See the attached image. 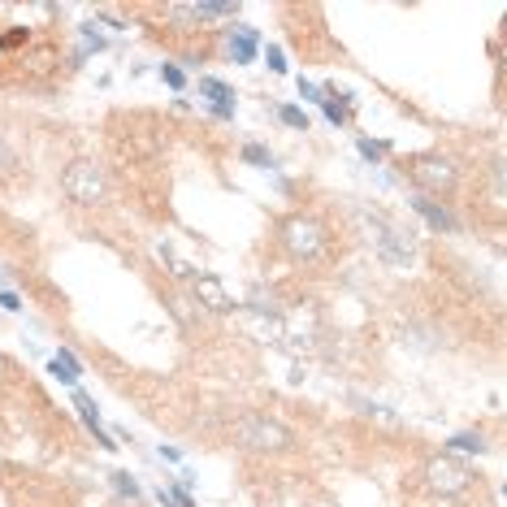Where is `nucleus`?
Returning a JSON list of instances; mask_svg holds the SVG:
<instances>
[{
  "mask_svg": "<svg viewBox=\"0 0 507 507\" xmlns=\"http://www.w3.org/2000/svg\"><path fill=\"white\" fill-rule=\"evenodd\" d=\"M282 247H287L295 260H317V256L325 252L321 221H312V217H291L287 225H282Z\"/></svg>",
  "mask_w": 507,
  "mask_h": 507,
  "instance_id": "1",
  "label": "nucleus"
},
{
  "mask_svg": "<svg viewBox=\"0 0 507 507\" xmlns=\"http://www.w3.org/2000/svg\"><path fill=\"white\" fill-rule=\"evenodd\" d=\"M408 174L425 191H451V187L460 183V169L451 165V160H442V156H412L408 160Z\"/></svg>",
  "mask_w": 507,
  "mask_h": 507,
  "instance_id": "2",
  "label": "nucleus"
},
{
  "mask_svg": "<svg viewBox=\"0 0 507 507\" xmlns=\"http://www.w3.org/2000/svg\"><path fill=\"white\" fill-rule=\"evenodd\" d=\"M239 442L252 451H282V446H291V429H282L269 416H247L239 425Z\"/></svg>",
  "mask_w": 507,
  "mask_h": 507,
  "instance_id": "3",
  "label": "nucleus"
},
{
  "mask_svg": "<svg viewBox=\"0 0 507 507\" xmlns=\"http://www.w3.org/2000/svg\"><path fill=\"white\" fill-rule=\"evenodd\" d=\"M61 187H66V195H70L74 204H96V200L104 195V178H100V169L87 165V160H74V165L66 169Z\"/></svg>",
  "mask_w": 507,
  "mask_h": 507,
  "instance_id": "4",
  "label": "nucleus"
},
{
  "mask_svg": "<svg viewBox=\"0 0 507 507\" xmlns=\"http://www.w3.org/2000/svg\"><path fill=\"white\" fill-rule=\"evenodd\" d=\"M425 481H429V490H438V494H460V490H468L473 473H468L464 464H456L451 456H434V460L425 464Z\"/></svg>",
  "mask_w": 507,
  "mask_h": 507,
  "instance_id": "5",
  "label": "nucleus"
},
{
  "mask_svg": "<svg viewBox=\"0 0 507 507\" xmlns=\"http://www.w3.org/2000/svg\"><path fill=\"white\" fill-rule=\"evenodd\" d=\"M200 96L212 104V118H221V122L235 118V87H230V83H221V78L204 74V78H200Z\"/></svg>",
  "mask_w": 507,
  "mask_h": 507,
  "instance_id": "6",
  "label": "nucleus"
},
{
  "mask_svg": "<svg viewBox=\"0 0 507 507\" xmlns=\"http://www.w3.org/2000/svg\"><path fill=\"white\" fill-rule=\"evenodd\" d=\"M195 299H200V308H208V312H235V299L225 295L221 277H212V273H200V277H195Z\"/></svg>",
  "mask_w": 507,
  "mask_h": 507,
  "instance_id": "7",
  "label": "nucleus"
},
{
  "mask_svg": "<svg viewBox=\"0 0 507 507\" xmlns=\"http://www.w3.org/2000/svg\"><path fill=\"white\" fill-rule=\"evenodd\" d=\"M412 208H416V212H421V217H425V221L434 225V230H446V235H451V230H460L456 212H451L446 204H438L434 195H416V200H412Z\"/></svg>",
  "mask_w": 507,
  "mask_h": 507,
  "instance_id": "8",
  "label": "nucleus"
},
{
  "mask_svg": "<svg viewBox=\"0 0 507 507\" xmlns=\"http://www.w3.org/2000/svg\"><path fill=\"white\" fill-rule=\"evenodd\" d=\"M256 48H260V31L256 26H230V56L239 66L256 61Z\"/></svg>",
  "mask_w": 507,
  "mask_h": 507,
  "instance_id": "9",
  "label": "nucleus"
},
{
  "mask_svg": "<svg viewBox=\"0 0 507 507\" xmlns=\"http://www.w3.org/2000/svg\"><path fill=\"white\" fill-rule=\"evenodd\" d=\"M446 446H451V451H468V456H473V451H477V456L486 451L481 434H451V438H446Z\"/></svg>",
  "mask_w": 507,
  "mask_h": 507,
  "instance_id": "10",
  "label": "nucleus"
},
{
  "mask_svg": "<svg viewBox=\"0 0 507 507\" xmlns=\"http://www.w3.org/2000/svg\"><path fill=\"white\" fill-rule=\"evenodd\" d=\"M277 118H282V126H291V130H308V113L295 108V104H282V108H277Z\"/></svg>",
  "mask_w": 507,
  "mask_h": 507,
  "instance_id": "11",
  "label": "nucleus"
},
{
  "mask_svg": "<svg viewBox=\"0 0 507 507\" xmlns=\"http://www.w3.org/2000/svg\"><path fill=\"white\" fill-rule=\"evenodd\" d=\"M243 160L247 165H260V169H273V152H265L260 143H243Z\"/></svg>",
  "mask_w": 507,
  "mask_h": 507,
  "instance_id": "12",
  "label": "nucleus"
},
{
  "mask_svg": "<svg viewBox=\"0 0 507 507\" xmlns=\"http://www.w3.org/2000/svg\"><path fill=\"white\" fill-rule=\"evenodd\" d=\"M265 66H269L273 74H287V52H282L277 43H265Z\"/></svg>",
  "mask_w": 507,
  "mask_h": 507,
  "instance_id": "13",
  "label": "nucleus"
},
{
  "mask_svg": "<svg viewBox=\"0 0 507 507\" xmlns=\"http://www.w3.org/2000/svg\"><path fill=\"white\" fill-rule=\"evenodd\" d=\"M160 78H165V87H174V91L187 87V74H183L178 66H160Z\"/></svg>",
  "mask_w": 507,
  "mask_h": 507,
  "instance_id": "14",
  "label": "nucleus"
},
{
  "mask_svg": "<svg viewBox=\"0 0 507 507\" xmlns=\"http://www.w3.org/2000/svg\"><path fill=\"white\" fill-rule=\"evenodd\" d=\"M321 113H325V118H329L334 126H347V108H343V104H334V100H325V104H321Z\"/></svg>",
  "mask_w": 507,
  "mask_h": 507,
  "instance_id": "15",
  "label": "nucleus"
},
{
  "mask_svg": "<svg viewBox=\"0 0 507 507\" xmlns=\"http://www.w3.org/2000/svg\"><path fill=\"white\" fill-rule=\"evenodd\" d=\"M113 486H118V494L139 498V486H135V477H130V473H113Z\"/></svg>",
  "mask_w": 507,
  "mask_h": 507,
  "instance_id": "16",
  "label": "nucleus"
},
{
  "mask_svg": "<svg viewBox=\"0 0 507 507\" xmlns=\"http://www.w3.org/2000/svg\"><path fill=\"white\" fill-rule=\"evenodd\" d=\"M356 148H360L364 160H381V156H386V143H373V139H360Z\"/></svg>",
  "mask_w": 507,
  "mask_h": 507,
  "instance_id": "17",
  "label": "nucleus"
},
{
  "mask_svg": "<svg viewBox=\"0 0 507 507\" xmlns=\"http://www.w3.org/2000/svg\"><path fill=\"white\" fill-rule=\"evenodd\" d=\"M18 43H26V26H14L9 35H0V52H9V48H18Z\"/></svg>",
  "mask_w": 507,
  "mask_h": 507,
  "instance_id": "18",
  "label": "nucleus"
},
{
  "mask_svg": "<svg viewBox=\"0 0 507 507\" xmlns=\"http://www.w3.org/2000/svg\"><path fill=\"white\" fill-rule=\"evenodd\" d=\"M299 96H304V100H312V104H325V91H321L317 83H308V78H299Z\"/></svg>",
  "mask_w": 507,
  "mask_h": 507,
  "instance_id": "19",
  "label": "nucleus"
},
{
  "mask_svg": "<svg viewBox=\"0 0 507 507\" xmlns=\"http://www.w3.org/2000/svg\"><path fill=\"white\" fill-rule=\"evenodd\" d=\"M91 48L100 52L104 48V35H96V26H83V52H91Z\"/></svg>",
  "mask_w": 507,
  "mask_h": 507,
  "instance_id": "20",
  "label": "nucleus"
},
{
  "mask_svg": "<svg viewBox=\"0 0 507 507\" xmlns=\"http://www.w3.org/2000/svg\"><path fill=\"white\" fill-rule=\"evenodd\" d=\"M0 308H9V312H22V299L14 291H0Z\"/></svg>",
  "mask_w": 507,
  "mask_h": 507,
  "instance_id": "21",
  "label": "nucleus"
},
{
  "mask_svg": "<svg viewBox=\"0 0 507 507\" xmlns=\"http://www.w3.org/2000/svg\"><path fill=\"white\" fill-rule=\"evenodd\" d=\"M160 456H165L169 464H178V460H183V451H178V446H160Z\"/></svg>",
  "mask_w": 507,
  "mask_h": 507,
  "instance_id": "22",
  "label": "nucleus"
},
{
  "mask_svg": "<svg viewBox=\"0 0 507 507\" xmlns=\"http://www.w3.org/2000/svg\"><path fill=\"white\" fill-rule=\"evenodd\" d=\"M5 165H9V148H5V143H0V169H5Z\"/></svg>",
  "mask_w": 507,
  "mask_h": 507,
  "instance_id": "23",
  "label": "nucleus"
},
{
  "mask_svg": "<svg viewBox=\"0 0 507 507\" xmlns=\"http://www.w3.org/2000/svg\"><path fill=\"white\" fill-rule=\"evenodd\" d=\"M0 373H5V360H0Z\"/></svg>",
  "mask_w": 507,
  "mask_h": 507,
  "instance_id": "24",
  "label": "nucleus"
}]
</instances>
